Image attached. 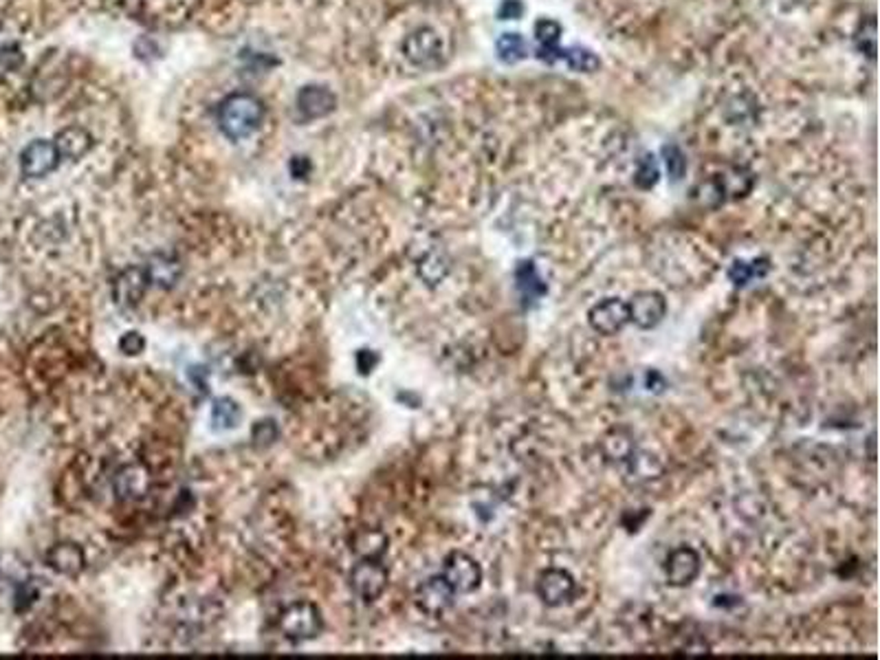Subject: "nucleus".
I'll use <instances>...</instances> for the list:
<instances>
[{
    "instance_id": "nucleus-1",
    "label": "nucleus",
    "mask_w": 880,
    "mask_h": 660,
    "mask_svg": "<svg viewBox=\"0 0 880 660\" xmlns=\"http://www.w3.org/2000/svg\"><path fill=\"white\" fill-rule=\"evenodd\" d=\"M264 120V106L258 97L252 93L229 95L218 109L220 130L232 141L247 139L258 130Z\"/></svg>"
},
{
    "instance_id": "nucleus-2",
    "label": "nucleus",
    "mask_w": 880,
    "mask_h": 660,
    "mask_svg": "<svg viewBox=\"0 0 880 660\" xmlns=\"http://www.w3.org/2000/svg\"><path fill=\"white\" fill-rule=\"evenodd\" d=\"M278 627L289 641H311L321 632L324 621L313 603L301 601L284 607L278 618Z\"/></svg>"
},
{
    "instance_id": "nucleus-3",
    "label": "nucleus",
    "mask_w": 880,
    "mask_h": 660,
    "mask_svg": "<svg viewBox=\"0 0 880 660\" xmlns=\"http://www.w3.org/2000/svg\"><path fill=\"white\" fill-rule=\"evenodd\" d=\"M443 577L456 590V595H469V592L478 590L480 581H483V568L467 552L454 550L445 560Z\"/></svg>"
},
{
    "instance_id": "nucleus-4",
    "label": "nucleus",
    "mask_w": 880,
    "mask_h": 660,
    "mask_svg": "<svg viewBox=\"0 0 880 660\" xmlns=\"http://www.w3.org/2000/svg\"><path fill=\"white\" fill-rule=\"evenodd\" d=\"M403 53L414 66H436L443 60V40L432 27H421L403 40Z\"/></svg>"
},
{
    "instance_id": "nucleus-5",
    "label": "nucleus",
    "mask_w": 880,
    "mask_h": 660,
    "mask_svg": "<svg viewBox=\"0 0 880 660\" xmlns=\"http://www.w3.org/2000/svg\"><path fill=\"white\" fill-rule=\"evenodd\" d=\"M350 588L361 601H377L387 588V570L378 560H361L350 570Z\"/></svg>"
},
{
    "instance_id": "nucleus-6",
    "label": "nucleus",
    "mask_w": 880,
    "mask_h": 660,
    "mask_svg": "<svg viewBox=\"0 0 880 660\" xmlns=\"http://www.w3.org/2000/svg\"><path fill=\"white\" fill-rule=\"evenodd\" d=\"M577 590V583L572 575L561 568H549L541 572L535 581V592L541 598V603L549 607H560L564 603L572 601Z\"/></svg>"
},
{
    "instance_id": "nucleus-7",
    "label": "nucleus",
    "mask_w": 880,
    "mask_h": 660,
    "mask_svg": "<svg viewBox=\"0 0 880 660\" xmlns=\"http://www.w3.org/2000/svg\"><path fill=\"white\" fill-rule=\"evenodd\" d=\"M60 161H62V157H60L55 143L38 139L29 143L23 150V155H20V170L29 178H43L47 174L55 172Z\"/></svg>"
},
{
    "instance_id": "nucleus-8",
    "label": "nucleus",
    "mask_w": 880,
    "mask_h": 660,
    "mask_svg": "<svg viewBox=\"0 0 880 660\" xmlns=\"http://www.w3.org/2000/svg\"><path fill=\"white\" fill-rule=\"evenodd\" d=\"M627 313L629 321L638 329L649 330L656 329V326L663 321L665 313H667V301H665L663 295L658 291H638L627 304Z\"/></svg>"
},
{
    "instance_id": "nucleus-9",
    "label": "nucleus",
    "mask_w": 880,
    "mask_h": 660,
    "mask_svg": "<svg viewBox=\"0 0 880 660\" xmlns=\"http://www.w3.org/2000/svg\"><path fill=\"white\" fill-rule=\"evenodd\" d=\"M454 597H456V590L440 575L423 581L416 588V597L414 598H416L418 610L429 614V617H440V614H445L454 606Z\"/></svg>"
},
{
    "instance_id": "nucleus-10",
    "label": "nucleus",
    "mask_w": 880,
    "mask_h": 660,
    "mask_svg": "<svg viewBox=\"0 0 880 660\" xmlns=\"http://www.w3.org/2000/svg\"><path fill=\"white\" fill-rule=\"evenodd\" d=\"M588 321L601 335H617L629 324L627 304L618 298H607L598 301L588 313Z\"/></svg>"
},
{
    "instance_id": "nucleus-11",
    "label": "nucleus",
    "mask_w": 880,
    "mask_h": 660,
    "mask_svg": "<svg viewBox=\"0 0 880 660\" xmlns=\"http://www.w3.org/2000/svg\"><path fill=\"white\" fill-rule=\"evenodd\" d=\"M665 575H667L669 586H689L700 575V555L689 546H680V549L672 550L667 561H665Z\"/></svg>"
},
{
    "instance_id": "nucleus-12",
    "label": "nucleus",
    "mask_w": 880,
    "mask_h": 660,
    "mask_svg": "<svg viewBox=\"0 0 880 660\" xmlns=\"http://www.w3.org/2000/svg\"><path fill=\"white\" fill-rule=\"evenodd\" d=\"M295 106H298L300 115L304 120H321V117L330 115L335 110L337 97L326 86L309 84L295 97Z\"/></svg>"
},
{
    "instance_id": "nucleus-13",
    "label": "nucleus",
    "mask_w": 880,
    "mask_h": 660,
    "mask_svg": "<svg viewBox=\"0 0 880 660\" xmlns=\"http://www.w3.org/2000/svg\"><path fill=\"white\" fill-rule=\"evenodd\" d=\"M148 284H150V282H148V275L143 269L130 267V269L121 271V273L117 275V280H115V289H112V293H115V301L120 306H124V309L137 306L141 301L143 293H146Z\"/></svg>"
},
{
    "instance_id": "nucleus-14",
    "label": "nucleus",
    "mask_w": 880,
    "mask_h": 660,
    "mask_svg": "<svg viewBox=\"0 0 880 660\" xmlns=\"http://www.w3.org/2000/svg\"><path fill=\"white\" fill-rule=\"evenodd\" d=\"M112 487H115L117 498L139 500L150 489V473L143 464H126L124 469L117 472Z\"/></svg>"
},
{
    "instance_id": "nucleus-15",
    "label": "nucleus",
    "mask_w": 880,
    "mask_h": 660,
    "mask_svg": "<svg viewBox=\"0 0 880 660\" xmlns=\"http://www.w3.org/2000/svg\"><path fill=\"white\" fill-rule=\"evenodd\" d=\"M47 564L51 570H55L58 575L78 577L80 572L84 570L86 557H84V550H81L78 544H73V541H62V544H55L53 549L47 552Z\"/></svg>"
},
{
    "instance_id": "nucleus-16",
    "label": "nucleus",
    "mask_w": 880,
    "mask_h": 660,
    "mask_svg": "<svg viewBox=\"0 0 880 660\" xmlns=\"http://www.w3.org/2000/svg\"><path fill=\"white\" fill-rule=\"evenodd\" d=\"M715 181H718L720 189H722L724 201H738V198H744L755 186L753 172L744 166L726 167L722 174H715Z\"/></svg>"
},
{
    "instance_id": "nucleus-17",
    "label": "nucleus",
    "mask_w": 880,
    "mask_h": 660,
    "mask_svg": "<svg viewBox=\"0 0 880 660\" xmlns=\"http://www.w3.org/2000/svg\"><path fill=\"white\" fill-rule=\"evenodd\" d=\"M515 286H518L524 304H533V301L549 293V286L541 280V275L537 273L533 260H520L518 267H515Z\"/></svg>"
},
{
    "instance_id": "nucleus-18",
    "label": "nucleus",
    "mask_w": 880,
    "mask_h": 660,
    "mask_svg": "<svg viewBox=\"0 0 880 660\" xmlns=\"http://www.w3.org/2000/svg\"><path fill=\"white\" fill-rule=\"evenodd\" d=\"M535 38L540 43V51H537V58L544 60V62H557L561 60V51L560 49V38H561V24L555 23L550 18H541L535 23Z\"/></svg>"
},
{
    "instance_id": "nucleus-19",
    "label": "nucleus",
    "mask_w": 880,
    "mask_h": 660,
    "mask_svg": "<svg viewBox=\"0 0 880 660\" xmlns=\"http://www.w3.org/2000/svg\"><path fill=\"white\" fill-rule=\"evenodd\" d=\"M143 271H146L148 275V282L161 286V289H170V286L178 282V278H181L183 273L181 263H178L174 255H167V253L152 255L150 263H148V267Z\"/></svg>"
},
{
    "instance_id": "nucleus-20",
    "label": "nucleus",
    "mask_w": 880,
    "mask_h": 660,
    "mask_svg": "<svg viewBox=\"0 0 880 660\" xmlns=\"http://www.w3.org/2000/svg\"><path fill=\"white\" fill-rule=\"evenodd\" d=\"M53 143L62 158H81L84 155H89L91 148H93V137H91V132L84 130V128L71 126V128H64V130L55 137Z\"/></svg>"
},
{
    "instance_id": "nucleus-21",
    "label": "nucleus",
    "mask_w": 880,
    "mask_h": 660,
    "mask_svg": "<svg viewBox=\"0 0 880 660\" xmlns=\"http://www.w3.org/2000/svg\"><path fill=\"white\" fill-rule=\"evenodd\" d=\"M352 550L361 560H381L383 552L387 550V535L378 529H361L352 537Z\"/></svg>"
},
{
    "instance_id": "nucleus-22",
    "label": "nucleus",
    "mask_w": 880,
    "mask_h": 660,
    "mask_svg": "<svg viewBox=\"0 0 880 660\" xmlns=\"http://www.w3.org/2000/svg\"><path fill=\"white\" fill-rule=\"evenodd\" d=\"M769 269H770V264L766 258L751 260V263H746V260H735V263L731 264V269H729V280L735 286H746L751 282V280L766 278Z\"/></svg>"
},
{
    "instance_id": "nucleus-23",
    "label": "nucleus",
    "mask_w": 880,
    "mask_h": 660,
    "mask_svg": "<svg viewBox=\"0 0 880 660\" xmlns=\"http://www.w3.org/2000/svg\"><path fill=\"white\" fill-rule=\"evenodd\" d=\"M240 416H243V412H240V406L236 401H234V398L223 397V398H216V401H214L212 425H214V429H218V432H227V429L238 427Z\"/></svg>"
},
{
    "instance_id": "nucleus-24",
    "label": "nucleus",
    "mask_w": 880,
    "mask_h": 660,
    "mask_svg": "<svg viewBox=\"0 0 880 660\" xmlns=\"http://www.w3.org/2000/svg\"><path fill=\"white\" fill-rule=\"evenodd\" d=\"M495 51H498V58L504 64H515L529 55V44H526V40L520 33L506 32L495 43Z\"/></svg>"
},
{
    "instance_id": "nucleus-25",
    "label": "nucleus",
    "mask_w": 880,
    "mask_h": 660,
    "mask_svg": "<svg viewBox=\"0 0 880 660\" xmlns=\"http://www.w3.org/2000/svg\"><path fill=\"white\" fill-rule=\"evenodd\" d=\"M603 452L610 460H627L634 452L632 436L626 429H612L606 438H603Z\"/></svg>"
},
{
    "instance_id": "nucleus-26",
    "label": "nucleus",
    "mask_w": 880,
    "mask_h": 660,
    "mask_svg": "<svg viewBox=\"0 0 880 660\" xmlns=\"http://www.w3.org/2000/svg\"><path fill=\"white\" fill-rule=\"evenodd\" d=\"M726 117L731 124H751L757 117V101L751 95H738L729 101L726 106Z\"/></svg>"
},
{
    "instance_id": "nucleus-27",
    "label": "nucleus",
    "mask_w": 880,
    "mask_h": 660,
    "mask_svg": "<svg viewBox=\"0 0 880 660\" xmlns=\"http://www.w3.org/2000/svg\"><path fill=\"white\" fill-rule=\"evenodd\" d=\"M561 60H566V64L570 66L572 71H579V73H592V71H597L598 64H601L590 49H583V47L564 49L561 51Z\"/></svg>"
},
{
    "instance_id": "nucleus-28",
    "label": "nucleus",
    "mask_w": 880,
    "mask_h": 660,
    "mask_svg": "<svg viewBox=\"0 0 880 660\" xmlns=\"http://www.w3.org/2000/svg\"><path fill=\"white\" fill-rule=\"evenodd\" d=\"M627 460H629V472L641 480L658 478V475L663 473V464H660V460L656 456H652V454L632 452V456Z\"/></svg>"
},
{
    "instance_id": "nucleus-29",
    "label": "nucleus",
    "mask_w": 880,
    "mask_h": 660,
    "mask_svg": "<svg viewBox=\"0 0 880 660\" xmlns=\"http://www.w3.org/2000/svg\"><path fill=\"white\" fill-rule=\"evenodd\" d=\"M663 161L669 172V178H672L674 183H678L680 178L684 177V172H687V158H684L683 150H680L676 143H667V146H663Z\"/></svg>"
},
{
    "instance_id": "nucleus-30",
    "label": "nucleus",
    "mask_w": 880,
    "mask_h": 660,
    "mask_svg": "<svg viewBox=\"0 0 880 660\" xmlns=\"http://www.w3.org/2000/svg\"><path fill=\"white\" fill-rule=\"evenodd\" d=\"M658 178H660L658 161L652 155H645L636 166L634 183H636L638 189H652L658 183Z\"/></svg>"
},
{
    "instance_id": "nucleus-31",
    "label": "nucleus",
    "mask_w": 880,
    "mask_h": 660,
    "mask_svg": "<svg viewBox=\"0 0 880 660\" xmlns=\"http://www.w3.org/2000/svg\"><path fill=\"white\" fill-rule=\"evenodd\" d=\"M693 194H695V198H698V203L704 205V207H718V205L724 203L722 189H720L718 181H715V177H711L709 181L700 183V186L693 189Z\"/></svg>"
},
{
    "instance_id": "nucleus-32",
    "label": "nucleus",
    "mask_w": 880,
    "mask_h": 660,
    "mask_svg": "<svg viewBox=\"0 0 880 660\" xmlns=\"http://www.w3.org/2000/svg\"><path fill=\"white\" fill-rule=\"evenodd\" d=\"M856 47L858 51H863L869 60H874V55H876V20L874 18H869L861 27V32H858Z\"/></svg>"
},
{
    "instance_id": "nucleus-33",
    "label": "nucleus",
    "mask_w": 880,
    "mask_h": 660,
    "mask_svg": "<svg viewBox=\"0 0 880 660\" xmlns=\"http://www.w3.org/2000/svg\"><path fill=\"white\" fill-rule=\"evenodd\" d=\"M278 425H275L271 418H264V421L255 423L252 429V438L255 443V447H269L278 440Z\"/></svg>"
},
{
    "instance_id": "nucleus-34",
    "label": "nucleus",
    "mask_w": 880,
    "mask_h": 660,
    "mask_svg": "<svg viewBox=\"0 0 880 660\" xmlns=\"http://www.w3.org/2000/svg\"><path fill=\"white\" fill-rule=\"evenodd\" d=\"M143 348H146V340H143L141 332H137V330L126 332V335L120 340V350L128 357L139 355V352H143Z\"/></svg>"
},
{
    "instance_id": "nucleus-35",
    "label": "nucleus",
    "mask_w": 880,
    "mask_h": 660,
    "mask_svg": "<svg viewBox=\"0 0 880 660\" xmlns=\"http://www.w3.org/2000/svg\"><path fill=\"white\" fill-rule=\"evenodd\" d=\"M524 14V5L521 0H502L498 9V18L500 20H518Z\"/></svg>"
},
{
    "instance_id": "nucleus-36",
    "label": "nucleus",
    "mask_w": 880,
    "mask_h": 660,
    "mask_svg": "<svg viewBox=\"0 0 880 660\" xmlns=\"http://www.w3.org/2000/svg\"><path fill=\"white\" fill-rule=\"evenodd\" d=\"M377 363H378V355L375 350H359L357 352V368H359V372L361 375H370L372 370L377 368Z\"/></svg>"
},
{
    "instance_id": "nucleus-37",
    "label": "nucleus",
    "mask_w": 880,
    "mask_h": 660,
    "mask_svg": "<svg viewBox=\"0 0 880 660\" xmlns=\"http://www.w3.org/2000/svg\"><path fill=\"white\" fill-rule=\"evenodd\" d=\"M309 172H311V161L306 157H295L293 161H291V174H293L295 178H304Z\"/></svg>"
},
{
    "instance_id": "nucleus-38",
    "label": "nucleus",
    "mask_w": 880,
    "mask_h": 660,
    "mask_svg": "<svg viewBox=\"0 0 880 660\" xmlns=\"http://www.w3.org/2000/svg\"><path fill=\"white\" fill-rule=\"evenodd\" d=\"M654 386H658V392H663V387H665V378L660 377V372H656V370L647 372V390L652 392V390H654Z\"/></svg>"
}]
</instances>
